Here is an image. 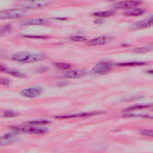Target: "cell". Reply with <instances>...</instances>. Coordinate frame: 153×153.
Returning a JSON list of instances; mask_svg holds the SVG:
<instances>
[{"label": "cell", "instance_id": "6da1fadb", "mask_svg": "<svg viewBox=\"0 0 153 153\" xmlns=\"http://www.w3.org/2000/svg\"><path fill=\"white\" fill-rule=\"evenodd\" d=\"M11 58L13 61L20 63H34L43 60L45 58V56L42 54H34L27 51H19L14 53Z\"/></svg>", "mask_w": 153, "mask_h": 153}, {"label": "cell", "instance_id": "7a4b0ae2", "mask_svg": "<svg viewBox=\"0 0 153 153\" xmlns=\"http://www.w3.org/2000/svg\"><path fill=\"white\" fill-rule=\"evenodd\" d=\"M14 132L18 133H25L30 134H44L48 133V128L46 127H35V126H12L9 127Z\"/></svg>", "mask_w": 153, "mask_h": 153}, {"label": "cell", "instance_id": "3957f363", "mask_svg": "<svg viewBox=\"0 0 153 153\" xmlns=\"http://www.w3.org/2000/svg\"><path fill=\"white\" fill-rule=\"evenodd\" d=\"M25 11L26 10L23 9L22 7H18V8L16 7V8H13V9L0 11V20L18 19L24 14Z\"/></svg>", "mask_w": 153, "mask_h": 153}, {"label": "cell", "instance_id": "277c9868", "mask_svg": "<svg viewBox=\"0 0 153 153\" xmlns=\"http://www.w3.org/2000/svg\"><path fill=\"white\" fill-rule=\"evenodd\" d=\"M103 111H92V112H82V113H75V114H68V115H62V116H56V119H75V118H83V117H93L97 115L103 114Z\"/></svg>", "mask_w": 153, "mask_h": 153}, {"label": "cell", "instance_id": "5b68a950", "mask_svg": "<svg viewBox=\"0 0 153 153\" xmlns=\"http://www.w3.org/2000/svg\"><path fill=\"white\" fill-rule=\"evenodd\" d=\"M113 67V64L109 62H100L97 64L91 70L93 74H107L111 71Z\"/></svg>", "mask_w": 153, "mask_h": 153}, {"label": "cell", "instance_id": "8992f818", "mask_svg": "<svg viewBox=\"0 0 153 153\" xmlns=\"http://www.w3.org/2000/svg\"><path fill=\"white\" fill-rule=\"evenodd\" d=\"M41 92H42V89L40 87H30L21 91V95L25 98L33 99L39 96Z\"/></svg>", "mask_w": 153, "mask_h": 153}, {"label": "cell", "instance_id": "52a82bcc", "mask_svg": "<svg viewBox=\"0 0 153 153\" xmlns=\"http://www.w3.org/2000/svg\"><path fill=\"white\" fill-rule=\"evenodd\" d=\"M142 2L139 1H122L114 4V6L117 9H134L138 7Z\"/></svg>", "mask_w": 153, "mask_h": 153}, {"label": "cell", "instance_id": "ba28073f", "mask_svg": "<svg viewBox=\"0 0 153 153\" xmlns=\"http://www.w3.org/2000/svg\"><path fill=\"white\" fill-rule=\"evenodd\" d=\"M50 23V21L44 18H32L27 19L21 22L22 26H31V25H46Z\"/></svg>", "mask_w": 153, "mask_h": 153}, {"label": "cell", "instance_id": "9c48e42d", "mask_svg": "<svg viewBox=\"0 0 153 153\" xmlns=\"http://www.w3.org/2000/svg\"><path fill=\"white\" fill-rule=\"evenodd\" d=\"M17 134L15 133H7L0 136V145H9L17 141Z\"/></svg>", "mask_w": 153, "mask_h": 153}, {"label": "cell", "instance_id": "30bf717a", "mask_svg": "<svg viewBox=\"0 0 153 153\" xmlns=\"http://www.w3.org/2000/svg\"><path fill=\"white\" fill-rule=\"evenodd\" d=\"M153 20L152 17H150L148 20H143L140 22H135L133 26L132 29L133 30H141V29H145V28H149L152 25Z\"/></svg>", "mask_w": 153, "mask_h": 153}, {"label": "cell", "instance_id": "8fae6325", "mask_svg": "<svg viewBox=\"0 0 153 153\" xmlns=\"http://www.w3.org/2000/svg\"><path fill=\"white\" fill-rule=\"evenodd\" d=\"M84 71L81 70H68L64 74V77L68 78V79H76V78H81L85 75Z\"/></svg>", "mask_w": 153, "mask_h": 153}, {"label": "cell", "instance_id": "7c38bea8", "mask_svg": "<svg viewBox=\"0 0 153 153\" xmlns=\"http://www.w3.org/2000/svg\"><path fill=\"white\" fill-rule=\"evenodd\" d=\"M52 2H48V1H39V2H31L29 3L28 4L24 5L22 8L23 9H31V8H41L44 6H47L48 4H50Z\"/></svg>", "mask_w": 153, "mask_h": 153}, {"label": "cell", "instance_id": "4fadbf2b", "mask_svg": "<svg viewBox=\"0 0 153 153\" xmlns=\"http://www.w3.org/2000/svg\"><path fill=\"white\" fill-rule=\"evenodd\" d=\"M109 39L107 37V36H99L97 38H94L91 40H89V45H91V46H100V45H103L105 43L108 42Z\"/></svg>", "mask_w": 153, "mask_h": 153}, {"label": "cell", "instance_id": "5bb4252c", "mask_svg": "<svg viewBox=\"0 0 153 153\" xmlns=\"http://www.w3.org/2000/svg\"><path fill=\"white\" fill-rule=\"evenodd\" d=\"M152 104H142V105H136V106L129 107V108H126L123 112L127 113L130 111H135V110H140V109H152Z\"/></svg>", "mask_w": 153, "mask_h": 153}, {"label": "cell", "instance_id": "9a60e30c", "mask_svg": "<svg viewBox=\"0 0 153 153\" xmlns=\"http://www.w3.org/2000/svg\"><path fill=\"white\" fill-rule=\"evenodd\" d=\"M49 124L48 120H32V121H27L25 122L23 125L27 126H35V127H39L40 126H45Z\"/></svg>", "mask_w": 153, "mask_h": 153}, {"label": "cell", "instance_id": "2e32d148", "mask_svg": "<svg viewBox=\"0 0 153 153\" xmlns=\"http://www.w3.org/2000/svg\"><path fill=\"white\" fill-rule=\"evenodd\" d=\"M144 12H145V10H144V9H142V8L136 7V8H134V9L129 10L128 12H126V13H125V14H126V15H128V16H138V15L143 14Z\"/></svg>", "mask_w": 153, "mask_h": 153}, {"label": "cell", "instance_id": "e0dca14e", "mask_svg": "<svg viewBox=\"0 0 153 153\" xmlns=\"http://www.w3.org/2000/svg\"><path fill=\"white\" fill-rule=\"evenodd\" d=\"M124 117H143V118H149L152 119V115L151 114H133V113H125L123 115Z\"/></svg>", "mask_w": 153, "mask_h": 153}, {"label": "cell", "instance_id": "ac0fdd59", "mask_svg": "<svg viewBox=\"0 0 153 153\" xmlns=\"http://www.w3.org/2000/svg\"><path fill=\"white\" fill-rule=\"evenodd\" d=\"M114 14V13L112 11H104V12H97L94 13L92 15L96 16V17H100V18H107V17H110Z\"/></svg>", "mask_w": 153, "mask_h": 153}, {"label": "cell", "instance_id": "d6986e66", "mask_svg": "<svg viewBox=\"0 0 153 153\" xmlns=\"http://www.w3.org/2000/svg\"><path fill=\"white\" fill-rule=\"evenodd\" d=\"M146 63L144 62H127V63H118L117 65L118 66H140V65H144Z\"/></svg>", "mask_w": 153, "mask_h": 153}, {"label": "cell", "instance_id": "ffe728a7", "mask_svg": "<svg viewBox=\"0 0 153 153\" xmlns=\"http://www.w3.org/2000/svg\"><path fill=\"white\" fill-rule=\"evenodd\" d=\"M6 73L8 74H11L14 77H19V78H22L25 76L24 74H22V72L18 71V70H13V69H10V70H6Z\"/></svg>", "mask_w": 153, "mask_h": 153}, {"label": "cell", "instance_id": "44dd1931", "mask_svg": "<svg viewBox=\"0 0 153 153\" xmlns=\"http://www.w3.org/2000/svg\"><path fill=\"white\" fill-rule=\"evenodd\" d=\"M12 30V25L11 24H4L0 26V36L6 34L7 32Z\"/></svg>", "mask_w": 153, "mask_h": 153}, {"label": "cell", "instance_id": "7402d4cb", "mask_svg": "<svg viewBox=\"0 0 153 153\" xmlns=\"http://www.w3.org/2000/svg\"><path fill=\"white\" fill-rule=\"evenodd\" d=\"M54 65H55V66H56L57 68H59L61 70H66V71H68L69 69L72 68V65H71L65 64V63H55Z\"/></svg>", "mask_w": 153, "mask_h": 153}, {"label": "cell", "instance_id": "603a6c76", "mask_svg": "<svg viewBox=\"0 0 153 153\" xmlns=\"http://www.w3.org/2000/svg\"><path fill=\"white\" fill-rule=\"evenodd\" d=\"M86 37L84 36H81V35H74V36H71L70 37V40L74 41V42H83L86 41Z\"/></svg>", "mask_w": 153, "mask_h": 153}, {"label": "cell", "instance_id": "cb8c5ba5", "mask_svg": "<svg viewBox=\"0 0 153 153\" xmlns=\"http://www.w3.org/2000/svg\"><path fill=\"white\" fill-rule=\"evenodd\" d=\"M3 117H6V118H10V117H18V113L13 111V110H5L3 115H2Z\"/></svg>", "mask_w": 153, "mask_h": 153}, {"label": "cell", "instance_id": "d4e9b609", "mask_svg": "<svg viewBox=\"0 0 153 153\" xmlns=\"http://www.w3.org/2000/svg\"><path fill=\"white\" fill-rule=\"evenodd\" d=\"M152 46L150 47H146V48H135L134 49V52H136V53H141V52H148V51H151L152 50Z\"/></svg>", "mask_w": 153, "mask_h": 153}, {"label": "cell", "instance_id": "484cf974", "mask_svg": "<svg viewBox=\"0 0 153 153\" xmlns=\"http://www.w3.org/2000/svg\"><path fill=\"white\" fill-rule=\"evenodd\" d=\"M140 133L144 136H149V137H152L153 136V132L151 129H143Z\"/></svg>", "mask_w": 153, "mask_h": 153}, {"label": "cell", "instance_id": "4316f807", "mask_svg": "<svg viewBox=\"0 0 153 153\" xmlns=\"http://www.w3.org/2000/svg\"><path fill=\"white\" fill-rule=\"evenodd\" d=\"M11 84V81L7 78H4V77H0V85L3 86H8Z\"/></svg>", "mask_w": 153, "mask_h": 153}, {"label": "cell", "instance_id": "83f0119b", "mask_svg": "<svg viewBox=\"0 0 153 153\" xmlns=\"http://www.w3.org/2000/svg\"><path fill=\"white\" fill-rule=\"evenodd\" d=\"M23 38H28V39H45L48 38V36H39V35H27L24 34L22 35Z\"/></svg>", "mask_w": 153, "mask_h": 153}, {"label": "cell", "instance_id": "f1b7e54d", "mask_svg": "<svg viewBox=\"0 0 153 153\" xmlns=\"http://www.w3.org/2000/svg\"><path fill=\"white\" fill-rule=\"evenodd\" d=\"M7 69H6V67L4 66V65H0V73L1 72H4V71H6Z\"/></svg>", "mask_w": 153, "mask_h": 153}]
</instances>
